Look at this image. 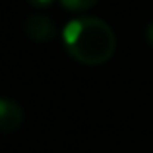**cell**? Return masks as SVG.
Segmentation results:
<instances>
[{"label": "cell", "mask_w": 153, "mask_h": 153, "mask_svg": "<svg viewBox=\"0 0 153 153\" xmlns=\"http://www.w3.org/2000/svg\"><path fill=\"white\" fill-rule=\"evenodd\" d=\"M97 2H99V0H60V4H62L66 10H70V12L89 10V8H93Z\"/></svg>", "instance_id": "277c9868"}, {"label": "cell", "mask_w": 153, "mask_h": 153, "mask_svg": "<svg viewBox=\"0 0 153 153\" xmlns=\"http://www.w3.org/2000/svg\"><path fill=\"white\" fill-rule=\"evenodd\" d=\"M25 35L35 43H49L56 37V25L51 18L43 14H33L25 19V25H23Z\"/></svg>", "instance_id": "7a4b0ae2"}, {"label": "cell", "mask_w": 153, "mask_h": 153, "mask_svg": "<svg viewBox=\"0 0 153 153\" xmlns=\"http://www.w3.org/2000/svg\"><path fill=\"white\" fill-rule=\"evenodd\" d=\"M62 41L68 54L85 66L105 64L116 51V35L112 27L91 16L68 22L62 31Z\"/></svg>", "instance_id": "6da1fadb"}, {"label": "cell", "mask_w": 153, "mask_h": 153, "mask_svg": "<svg viewBox=\"0 0 153 153\" xmlns=\"http://www.w3.org/2000/svg\"><path fill=\"white\" fill-rule=\"evenodd\" d=\"M27 2H29L31 6H35V8H47V6H51L54 0H27Z\"/></svg>", "instance_id": "5b68a950"}, {"label": "cell", "mask_w": 153, "mask_h": 153, "mask_svg": "<svg viewBox=\"0 0 153 153\" xmlns=\"http://www.w3.org/2000/svg\"><path fill=\"white\" fill-rule=\"evenodd\" d=\"M23 108L22 105L14 99L0 97V132L2 134H12L23 124Z\"/></svg>", "instance_id": "3957f363"}, {"label": "cell", "mask_w": 153, "mask_h": 153, "mask_svg": "<svg viewBox=\"0 0 153 153\" xmlns=\"http://www.w3.org/2000/svg\"><path fill=\"white\" fill-rule=\"evenodd\" d=\"M146 37H147V43H149V47L153 49V22L147 25V31H146Z\"/></svg>", "instance_id": "8992f818"}]
</instances>
